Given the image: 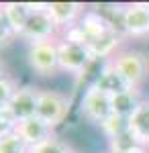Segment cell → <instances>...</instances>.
<instances>
[{"instance_id": "6da1fadb", "label": "cell", "mask_w": 149, "mask_h": 153, "mask_svg": "<svg viewBox=\"0 0 149 153\" xmlns=\"http://www.w3.org/2000/svg\"><path fill=\"white\" fill-rule=\"evenodd\" d=\"M110 63L133 90H141L149 78V57L135 47H123L110 59Z\"/></svg>"}, {"instance_id": "7a4b0ae2", "label": "cell", "mask_w": 149, "mask_h": 153, "mask_svg": "<svg viewBox=\"0 0 149 153\" xmlns=\"http://www.w3.org/2000/svg\"><path fill=\"white\" fill-rule=\"evenodd\" d=\"M72 110V100L59 90L51 88H39L37 92V114L35 117L43 120L51 131L59 129Z\"/></svg>"}, {"instance_id": "3957f363", "label": "cell", "mask_w": 149, "mask_h": 153, "mask_svg": "<svg viewBox=\"0 0 149 153\" xmlns=\"http://www.w3.org/2000/svg\"><path fill=\"white\" fill-rule=\"evenodd\" d=\"M27 65L35 76L51 78L59 71V51L57 39L41 41V43H27Z\"/></svg>"}, {"instance_id": "277c9868", "label": "cell", "mask_w": 149, "mask_h": 153, "mask_svg": "<svg viewBox=\"0 0 149 153\" xmlns=\"http://www.w3.org/2000/svg\"><path fill=\"white\" fill-rule=\"evenodd\" d=\"M80 114L84 117L86 123H90L94 127H100L106 118L112 114V106H110V96H106L100 92L98 88L88 86L84 90V94L80 98V106H78Z\"/></svg>"}, {"instance_id": "5b68a950", "label": "cell", "mask_w": 149, "mask_h": 153, "mask_svg": "<svg viewBox=\"0 0 149 153\" xmlns=\"http://www.w3.org/2000/svg\"><path fill=\"white\" fill-rule=\"evenodd\" d=\"M59 35H61V29L51 19L49 10H31L21 39L27 43H41V41L59 39Z\"/></svg>"}, {"instance_id": "8992f818", "label": "cell", "mask_w": 149, "mask_h": 153, "mask_svg": "<svg viewBox=\"0 0 149 153\" xmlns=\"http://www.w3.org/2000/svg\"><path fill=\"white\" fill-rule=\"evenodd\" d=\"M57 51H59V71L69 76H82L86 74L90 63H94L86 47L68 43L63 39H57Z\"/></svg>"}, {"instance_id": "52a82bcc", "label": "cell", "mask_w": 149, "mask_h": 153, "mask_svg": "<svg viewBox=\"0 0 149 153\" xmlns=\"http://www.w3.org/2000/svg\"><path fill=\"white\" fill-rule=\"evenodd\" d=\"M123 35L133 39L149 37V2H129L123 14Z\"/></svg>"}, {"instance_id": "ba28073f", "label": "cell", "mask_w": 149, "mask_h": 153, "mask_svg": "<svg viewBox=\"0 0 149 153\" xmlns=\"http://www.w3.org/2000/svg\"><path fill=\"white\" fill-rule=\"evenodd\" d=\"M125 39L127 37L118 31H110L106 35L98 37V39H92L88 43V53H90L92 61H110L121 49L125 47Z\"/></svg>"}, {"instance_id": "9c48e42d", "label": "cell", "mask_w": 149, "mask_h": 153, "mask_svg": "<svg viewBox=\"0 0 149 153\" xmlns=\"http://www.w3.org/2000/svg\"><path fill=\"white\" fill-rule=\"evenodd\" d=\"M37 92H39V88H33V86H19L14 90L8 106L14 112L19 123L35 118V114H37Z\"/></svg>"}, {"instance_id": "30bf717a", "label": "cell", "mask_w": 149, "mask_h": 153, "mask_svg": "<svg viewBox=\"0 0 149 153\" xmlns=\"http://www.w3.org/2000/svg\"><path fill=\"white\" fill-rule=\"evenodd\" d=\"M84 12H86V6L82 2H68V0L49 2V14H51V19L55 21V25L61 31L72 27V25H76L82 19Z\"/></svg>"}, {"instance_id": "8fae6325", "label": "cell", "mask_w": 149, "mask_h": 153, "mask_svg": "<svg viewBox=\"0 0 149 153\" xmlns=\"http://www.w3.org/2000/svg\"><path fill=\"white\" fill-rule=\"evenodd\" d=\"M92 86L98 88L100 92H104L106 96H110V98L116 96V94H121V92H125V90H129V84L116 74V70L112 68L110 61H104L102 63V70L96 74Z\"/></svg>"}, {"instance_id": "7c38bea8", "label": "cell", "mask_w": 149, "mask_h": 153, "mask_svg": "<svg viewBox=\"0 0 149 153\" xmlns=\"http://www.w3.org/2000/svg\"><path fill=\"white\" fill-rule=\"evenodd\" d=\"M14 133L25 141L27 147H35V145H39V143L47 141L51 135H55V131H51L43 120H39L37 117L29 118V120H21V123L16 125Z\"/></svg>"}, {"instance_id": "4fadbf2b", "label": "cell", "mask_w": 149, "mask_h": 153, "mask_svg": "<svg viewBox=\"0 0 149 153\" xmlns=\"http://www.w3.org/2000/svg\"><path fill=\"white\" fill-rule=\"evenodd\" d=\"M129 131L133 133L137 145L149 149V98H143L139 108L129 117Z\"/></svg>"}, {"instance_id": "5bb4252c", "label": "cell", "mask_w": 149, "mask_h": 153, "mask_svg": "<svg viewBox=\"0 0 149 153\" xmlns=\"http://www.w3.org/2000/svg\"><path fill=\"white\" fill-rule=\"evenodd\" d=\"M78 25L84 29V33L88 35L90 41L106 35V33H110V31H115V29L110 27V23L106 21V16H104L98 8H86V12L82 14V19L78 21Z\"/></svg>"}, {"instance_id": "9a60e30c", "label": "cell", "mask_w": 149, "mask_h": 153, "mask_svg": "<svg viewBox=\"0 0 149 153\" xmlns=\"http://www.w3.org/2000/svg\"><path fill=\"white\" fill-rule=\"evenodd\" d=\"M2 10H4V16L10 25L12 33L16 35V39H21L25 33V27H27V21H29V14H31V8L27 2H2Z\"/></svg>"}, {"instance_id": "2e32d148", "label": "cell", "mask_w": 149, "mask_h": 153, "mask_svg": "<svg viewBox=\"0 0 149 153\" xmlns=\"http://www.w3.org/2000/svg\"><path fill=\"white\" fill-rule=\"evenodd\" d=\"M143 98H145L143 92H141V90H133V88H129V90H125V92L112 96V98H110L112 114L123 117V118H129L139 108V104H141Z\"/></svg>"}, {"instance_id": "e0dca14e", "label": "cell", "mask_w": 149, "mask_h": 153, "mask_svg": "<svg viewBox=\"0 0 149 153\" xmlns=\"http://www.w3.org/2000/svg\"><path fill=\"white\" fill-rule=\"evenodd\" d=\"M100 133H102V137L106 141H110V139H115L116 135H121L123 131L129 129V118H123V117H116V114H110V117L104 120L102 125L98 127Z\"/></svg>"}, {"instance_id": "ac0fdd59", "label": "cell", "mask_w": 149, "mask_h": 153, "mask_svg": "<svg viewBox=\"0 0 149 153\" xmlns=\"http://www.w3.org/2000/svg\"><path fill=\"white\" fill-rule=\"evenodd\" d=\"M69 151H72V147L59 135H51L47 141L39 143L35 147H29L27 153H69Z\"/></svg>"}, {"instance_id": "d6986e66", "label": "cell", "mask_w": 149, "mask_h": 153, "mask_svg": "<svg viewBox=\"0 0 149 153\" xmlns=\"http://www.w3.org/2000/svg\"><path fill=\"white\" fill-rule=\"evenodd\" d=\"M133 147H137V141H135L133 133L129 129L123 131L121 135H116L115 139L108 141V151L110 153H127V151H131Z\"/></svg>"}, {"instance_id": "ffe728a7", "label": "cell", "mask_w": 149, "mask_h": 153, "mask_svg": "<svg viewBox=\"0 0 149 153\" xmlns=\"http://www.w3.org/2000/svg\"><path fill=\"white\" fill-rule=\"evenodd\" d=\"M27 151H29V147L25 145V141L14 131L0 137V153H27Z\"/></svg>"}, {"instance_id": "44dd1931", "label": "cell", "mask_w": 149, "mask_h": 153, "mask_svg": "<svg viewBox=\"0 0 149 153\" xmlns=\"http://www.w3.org/2000/svg\"><path fill=\"white\" fill-rule=\"evenodd\" d=\"M59 39H63V41H68V43H74V45H80V47H88V43H90L88 35L84 33V29H82L78 23L68 27V29H63L61 35H59Z\"/></svg>"}, {"instance_id": "7402d4cb", "label": "cell", "mask_w": 149, "mask_h": 153, "mask_svg": "<svg viewBox=\"0 0 149 153\" xmlns=\"http://www.w3.org/2000/svg\"><path fill=\"white\" fill-rule=\"evenodd\" d=\"M16 88H19L16 82L12 80L6 71H2V74H0V106L10 102V98H12V94H14Z\"/></svg>"}, {"instance_id": "603a6c76", "label": "cell", "mask_w": 149, "mask_h": 153, "mask_svg": "<svg viewBox=\"0 0 149 153\" xmlns=\"http://www.w3.org/2000/svg\"><path fill=\"white\" fill-rule=\"evenodd\" d=\"M14 39H16V35L12 33L10 25L6 21V16H4V10H2V2H0V49L8 47Z\"/></svg>"}, {"instance_id": "cb8c5ba5", "label": "cell", "mask_w": 149, "mask_h": 153, "mask_svg": "<svg viewBox=\"0 0 149 153\" xmlns=\"http://www.w3.org/2000/svg\"><path fill=\"white\" fill-rule=\"evenodd\" d=\"M127 153H149L147 147H141V145H137V147H133L131 151H127Z\"/></svg>"}, {"instance_id": "d4e9b609", "label": "cell", "mask_w": 149, "mask_h": 153, "mask_svg": "<svg viewBox=\"0 0 149 153\" xmlns=\"http://www.w3.org/2000/svg\"><path fill=\"white\" fill-rule=\"evenodd\" d=\"M69 153H78V151H74V149H72V151H69Z\"/></svg>"}, {"instance_id": "484cf974", "label": "cell", "mask_w": 149, "mask_h": 153, "mask_svg": "<svg viewBox=\"0 0 149 153\" xmlns=\"http://www.w3.org/2000/svg\"><path fill=\"white\" fill-rule=\"evenodd\" d=\"M106 153H110V151H106Z\"/></svg>"}]
</instances>
